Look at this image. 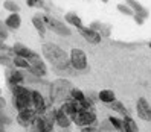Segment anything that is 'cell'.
<instances>
[{"label": "cell", "mask_w": 151, "mask_h": 132, "mask_svg": "<svg viewBox=\"0 0 151 132\" xmlns=\"http://www.w3.org/2000/svg\"><path fill=\"white\" fill-rule=\"evenodd\" d=\"M41 52H43L44 58H46L57 70L66 72V70H69L72 67V64H70V55L66 53L61 47L55 46L54 43H44L41 46Z\"/></svg>", "instance_id": "cell-1"}, {"label": "cell", "mask_w": 151, "mask_h": 132, "mask_svg": "<svg viewBox=\"0 0 151 132\" xmlns=\"http://www.w3.org/2000/svg\"><path fill=\"white\" fill-rule=\"evenodd\" d=\"M12 91V103L17 111L32 108V91L23 85H9Z\"/></svg>", "instance_id": "cell-2"}, {"label": "cell", "mask_w": 151, "mask_h": 132, "mask_svg": "<svg viewBox=\"0 0 151 132\" xmlns=\"http://www.w3.org/2000/svg\"><path fill=\"white\" fill-rule=\"evenodd\" d=\"M73 87L69 81L66 79H57L55 82H52L50 85V99L54 102H61L70 99V94H72Z\"/></svg>", "instance_id": "cell-3"}, {"label": "cell", "mask_w": 151, "mask_h": 132, "mask_svg": "<svg viewBox=\"0 0 151 132\" xmlns=\"http://www.w3.org/2000/svg\"><path fill=\"white\" fill-rule=\"evenodd\" d=\"M55 112L57 109H50V111H46L44 114H41V116H37L32 126L38 128L43 132H52L54 131V125H55Z\"/></svg>", "instance_id": "cell-4"}, {"label": "cell", "mask_w": 151, "mask_h": 132, "mask_svg": "<svg viewBox=\"0 0 151 132\" xmlns=\"http://www.w3.org/2000/svg\"><path fill=\"white\" fill-rule=\"evenodd\" d=\"M72 121L79 128H87L92 126L96 121V112L90 108V109H84V111H76L75 116L72 117Z\"/></svg>", "instance_id": "cell-5"}, {"label": "cell", "mask_w": 151, "mask_h": 132, "mask_svg": "<svg viewBox=\"0 0 151 132\" xmlns=\"http://www.w3.org/2000/svg\"><path fill=\"white\" fill-rule=\"evenodd\" d=\"M41 18H43L44 24H46V28L52 29L55 33L61 35V37H70V35H72V31H70V28H69V26H66L63 21L54 18V17H49V15H43Z\"/></svg>", "instance_id": "cell-6"}, {"label": "cell", "mask_w": 151, "mask_h": 132, "mask_svg": "<svg viewBox=\"0 0 151 132\" xmlns=\"http://www.w3.org/2000/svg\"><path fill=\"white\" fill-rule=\"evenodd\" d=\"M70 64L76 72H87V56L81 49H72L70 50Z\"/></svg>", "instance_id": "cell-7"}, {"label": "cell", "mask_w": 151, "mask_h": 132, "mask_svg": "<svg viewBox=\"0 0 151 132\" xmlns=\"http://www.w3.org/2000/svg\"><path fill=\"white\" fill-rule=\"evenodd\" d=\"M38 114L35 112L34 108H28V109H23V111H19V114H17V123L24 128H31L34 125V120L35 117H37Z\"/></svg>", "instance_id": "cell-8"}, {"label": "cell", "mask_w": 151, "mask_h": 132, "mask_svg": "<svg viewBox=\"0 0 151 132\" xmlns=\"http://www.w3.org/2000/svg\"><path fill=\"white\" fill-rule=\"evenodd\" d=\"M78 32L84 37V40L87 43H92V44H99L102 41V37L99 32H96L93 29H90L88 26H81V28H78Z\"/></svg>", "instance_id": "cell-9"}, {"label": "cell", "mask_w": 151, "mask_h": 132, "mask_svg": "<svg viewBox=\"0 0 151 132\" xmlns=\"http://www.w3.org/2000/svg\"><path fill=\"white\" fill-rule=\"evenodd\" d=\"M136 109H137V116L142 120L151 121V105L148 103V100L145 97H139L137 105H136Z\"/></svg>", "instance_id": "cell-10"}, {"label": "cell", "mask_w": 151, "mask_h": 132, "mask_svg": "<svg viewBox=\"0 0 151 132\" xmlns=\"http://www.w3.org/2000/svg\"><path fill=\"white\" fill-rule=\"evenodd\" d=\"M32 108L35 109V112H37L38 116L44 114L46 109H47V103H46V100H44V97L41 96V93L35 91V90H32Z\"/></svg>", "instance_id": "cell-11"}, {"label": "cell", "mask_w": 151, "mask_h": 132, "mask_svg": "<svg viewBox=\"0 0 151 132\" xmlns=\"http://www.w3.org/2000/svg\"><path fill=\"white\" fill-rule=\"evenodd\" d=\"M6 81L9 85H22L23 81H24V75L22 72H19V70L11 68L9 72L6 73Z\"/></svg>", "instance_id": "cell-12"}, {"label": "cell", "mask_w": 151, "mask_h": 132, "mask_svg": "<svg viewBox=\"0 0 151 132\" xmlns=\"http://www.w3.org/2000/svg\"><path fill=\"white\" fill-rule=\"evenodd\" d=\"M55 123L60 126V128H69L70 126V123H72V119H70L67 114L63 111V109H57V112H55Z\"/></svg>", "instance_id": "cell-13"}, {"label": "cell", "mask_w": 151, "mask_h": 132, "mask_svg": "<svg viewBox=\"0 0 151 132\" xmlns=\"http://www.w3.org/2000/svg\"><path fill=\"white\" fill-rule=\"evenodd\" d=\"M5 23H6V26H8V29H19V28H20V24H22V18H20L19 12L9 14V15L6 17Z\"/></svg>", "instance_id": "cell-14"}, {"label": "cell", "mask_w": 151, "mask_h": 132, "mask_svg": "<svg viewBox=\"0 0 151 132\" xmlns=\"http://www.w3.org/2000/svg\"><path fill=\"white\" fill-rule=\"evenodd\" d=\"M122 132H139L136 121L131 117H124L122 119Z\"/></svg>", "instance_id": "cell-15"}, {"label": "cell", "mask_w": 151, "mask_h": 132, "mask_svg": "<svg viewBox=\"0 0 151 132\" xmlns=\"http://www.w3.org/2000/svg\"><path fill=\"white\" fill-rule=\"evenodd\" d=\"M107 106H110L114 112H119L121 116H124V117H130V111L124 106V103L119 102V100H114L111 103H107Z\"/></svg>", "instance_id": "cell-16"}, {"label": "cell", "mask_w": 151, "mask_h": 132, "mask_svg": "<svg viewBox=\"0 0 151 132\" xmlns=\"http://www.w3.org/2000/svg\"><path fill=\"white\" fill-rule=\"evenodd\" d=\"M32 24H34V28L38 31L40 37H44V33H46V24H44L41 15H34L32 17Z\"/></svg>", "instance_id": "cell-17"}, {"label": "cell", "mask_w": 151, "mask_h": 132, "mask_svg": "<svg viewBox=\"0 0 151 132\" xmlns=\"http://www.w3.org/2000/svg\"><path fill=\"white\" fill-rule=\"evenodd\" d=\"M98 97H99V100H102L105 105L116 100V96H114V93H113L111 90H102V91H99Z\"/></svg>", "instance_id": "cell-18"}, {"label": "cell", "mask_w": 151, "mask_h": 132, "mask_svg": "<svg viewBox=\"0 0 151 132\" xmlns=\"http://www.w3.org/2000/svg\"><path fill=\"white\" fill-rule=\"evenodd\" d=\"M64 18H66V21H67L69 24L75 26L76 29H78V28H81V26H83V21H81V18H79V17H78V14H75V12H67Z\"/></svg>", "instance_id": "cell-19"}, {"label": "cell", "mask_w": 151, "mask_h": 132, "mask_svg": "<svg viewBox=\"0 0 151 132\" xmlns=\"http://www.w3.org/2000/svg\"><path fill=\"white\" fill-rule=\"evenodd\" d=\"M12 62H14V65L15 67H19V68H23V70H29L31 68V62L26 58H22V56H17V55H14V58H12Z\"/></svg>", "instance_id": "cell-20"}, {"label": "cell", "mask_w": 151, "mask_h": 132, "mask_svg": "<svg viewBox=\"0 0 151 132\" xmlns=\"http://www.w3.org/2000/svg\"><path fill=\"white\" fill-rule=\"evenodd\" d=\"M148 15H150V12H148V9H142V11H139V12H134V21L137 23V24H144L145 23V20L148 18Z\"/></svg>", "instance_id": "cell-21"}, {"label": "cell", "mask_w": 151, "mask_h": 132, "mask_svg": "<svg viewBox=\"0 0 151 132\" xmlns=\"http://www.w3.org/2000/svg\"><path fill=\"white\" fill-rule=\"evenodd\" d=\"M3 6H5V9L9 11L11 14H15V12L20 11V6L17 5L14 0H5V2H3Z\"/></svg>", "instance_id": "cell-22"}, {"label": "cell", "mask_w": 151, "mask_h": 132, "mask_svg": "<svg viewBox=\"0 0 151 132\" xmlns=\"http://www.w3.org/2000/svg\"><path fill=\"white\" fill-rule=\"evenodd\" d=\"M0 65H3L6 68H14V62H12V58L11 56H8V55H0Z\"/></svg>", "instance_id": "cell-23"}, {"label": "cell", "mask_w": 151, "mask_h": 132, "mask_svg": "<svg viewBox=\"0 0 151 132\" xmlns=\"http://www.w3.org/2000/svg\"><path fill=\"white\" fill-rule=\"evenodd\" d=\"M70 97L75 99V100H79V102H86V100H87L86 94H84L81 90H78V88H73V90H72V94H70Z\"/></svg>", "instance_id": "cell-24"}, {"label": "cell", "mask_w": 151, "mask_h": 132, "mask_svg": "<svg viewBox=\"0 0 151 132\" xmlns=\"http://www.w3.org/2000/svg\"><path fill=\"white\" fill-rule=\"evenodd\" d=\"M109 121H110V125L113 126V129L122 132V120H121V119L114 117V116H110V117H109Z\"/></svg>", "instance_id": "cell-25"}, {"label": "cell", "mask_w": 151, "mask_h": 132, "mask_svg": "<svg viewBox=\"0 0 151 132\" xmlns=\"http://www.w3.org/2000/svg\"><path fill=\"white\" fill-rule=\"evenodd\" d=\"M116 8H118V11L121 14H124V15H134V11H133L131 8L128 5H125V3H119Z\"/></svg>", "instance_id": "cell-26"}, {"label": "cell", "mask_w": 151, "mask_h": 132, "mask_svg": "<svg viewBox=\"0 0 151 132\" xmlns=\"http://www.w3.org/2000/svg\"><path fill=\"white\" fill-rule=\"evenodd\" d=\"M125 5H128L134 12H139V11L144 9V6H142V5L137 2V0H125Z\"/></svg>", "instance_id": "cell-27"}, {"label": "cell", "mask_w": 151, "mask_h": 132, "mask_svg": "<svg viewBox=\"0 0 151 132\" xmlns=\"http://www.w3.org/2000/svg\"><path fill=\"white\" fill-rule=\"evenodd\" d=\"M0 55H8V56H11V55H14V50H12V47L6 46L3 41H0Z\"/></svg>", "instance_id": "cell-28"}, {"label": "cell", "mask_w": 151, "mask_h": 132, "mask_svg": "<svg viewBox=\"0 0 151 132\" xmlns=\"http://www.w3.org/2000/svg\"><path fill=\"white\" fill-rule=\"evenodd\" d=\"M8 40V26L5 21L0 20V41Z\"/></svg>", "instance_id": "cell-29"}, {"label": "cell", "mask_w": 151, "mask_h": 132, "mask_svg": "<svg viewBox=\"0 0 151 132\" xmlns=\"http://www.w3.org/2000/svg\"><path fill=\"white\" fill-rule=\"evenodd\" d=\"M102 26H104V24H102L101 21H93V23H90V24H88V28H90V29H93V31H96V32H99Z\"/></svg>", "instance_id": "cell-30"}, {"label": "cell", "mask_w": 151, "mask_h": 132, "mask_svg": "<svg viewBox=\"0 0 151 132\" xmlns=\"http://www.w3.org/2000/svg\"><path fill=\"white\" fill-rule=\"evenodd\" d=\"M26 3H28L29 6H35V8H41L43 6L41 0H26Z\"/></svg>", "instance_id": "cell-31"}, {"label": "cell", "mask_w": 151, "mask_h": 132, "mask_svg": "<svg viewBox=\"0 0 151 132\" xmlns=\"http://www.w3.org/2000/svg\"><path fill=\"white\" fill-rule=\"evenodd\" d=\"M81 132H101V131H98V129H95V128H83Z\"/></svg>", "instance_id": "cell-32"}, {"label": "cell", "mask_w": 151, "mask_h": 132, "mask_svg": "<svg viewBox=\"0 0 151 132\" xmlns=\"http://www.w3.org/2000/svg\"><path fill=\"white\" fill-rule=\"evenodd\" d=\"M5 105H6V102H5V99L2 97V96H0V108H2V109H3V108H5Z\"/></svg>", "instance_id": "cell-33"}, {"label": "cell", "mask_w": 151, "mask_h": 132, "mask_svg": "<svg viewBox=\"0 0 151 132\" xmlns=\"http://www.w3.org/2000/svg\"><path fill=\"white\" fill-rule=\"evenodd\" d=\"M29 132H43V131H40L38 128H35V126H31V131Z\"/></svg>", "instance_id": "cell-34"}, {"label": "cell", "mask_w": 151, "mask_h": 132, "mask_svg": "<svg viewBox=\"0 0 151 132\" xmlns=\"http://www.w3.org/2000/svg\"><path fill=\"white\" fill-rule=\"evenodd\" d=\"M0 132H5V128H3V125H0Z\"/></svg>", "instance_id": "cell-35"}, {"label": "cell", "mask_w": 151, "mask_h": 132, "mask_svg": "<svg viewBox=\"0 0 151 132\" xmlns=\"http://www.w3.org/2000/svg\"><path fill=\"white\" fill-rule=\"evenodd\" d=\"M102 2H104V3H107V2H109V0H102Z\"/></svg>", "instance_id": "cell-36"}, {"label": "cell", "mask_w": 151, "mask_h": 132, "mask_svg": "<svg viewBox=\"0 0 151 132\" xmlns=\"http://www.w3.org/2000/svg\"><path fill=\"white\" fill-rule=\"evenodd\" d=\"M0 114H3V111H2V108H0Z\"/></svg>", "instance_id": "cell-37"}, {"label": "cell", "mask_w": 151, "mask_h": 132, "mask_svg": "<svg viewBox=\"0 0 151 132\" xmlns=\"http://www.w3.org/2000/svg\"><path fill=\"white\" fill-rule=\"evenodd\" d=\"M0 96H2V88H0Z\"/></svg>", "instance_id": "cell-38"}, {"label": "cell", "mask_w": 151, "mask_h": 132, "mask_svg": "<svg viewBox=\"0 0 151 132\" xmlns=\"http://www.w3.org/2000/svg\"><path fill=\"white\" fill-rule=\"evenodd\" d=\"M150 47H151V43H150Z\"/></svg>", "instance_id": "cell-39"}, {"label": "cell", "mask_w": 151, "mask_h": 132, "mask_svg": "<svg viewBox=\"0 0 151 132\" xmlns=\"http://www.w3.org/2000/svg\"><path fill=\"white\" fill-rule=\"evenodd\" d=\"M52 132H54V131H52Z\"/></svg>", "instance_id": "cell-40"}]
</instances>
